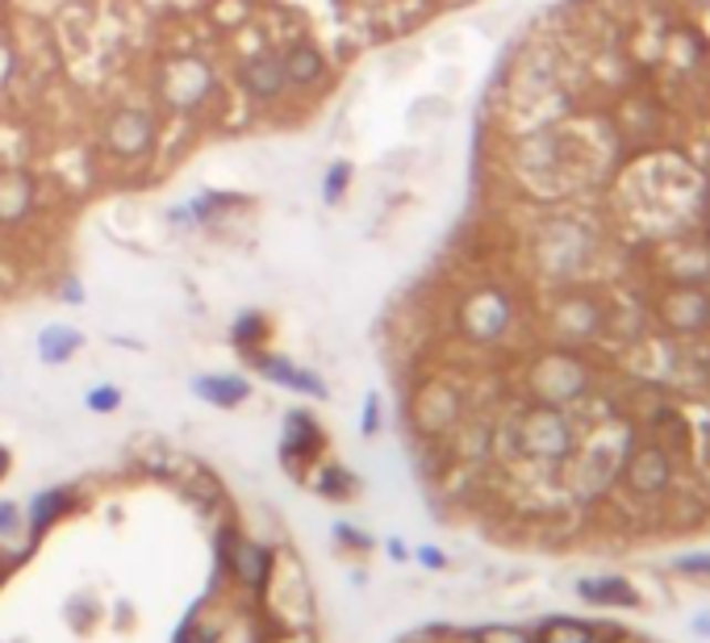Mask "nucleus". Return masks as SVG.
Returning <instances> with one entry per match:
<instances>
[{"label": "nucleus", "mask_w": 710, "mask_h": 643, "mask_svg": "<svg viewBox=\"0 0 710 643\" xmlns=\"http://www.w3.org/2000/svg\"><path fill=\"white\" fill-rule=\"evenodd\" d=\"M610 251H615V234L602 226L598 218H585L573 209L543 213L531 230V239H526L531 267L556 288L594 281L610 260Z\"/></svg>", "instance_id": "f257e3e1"}, {"label": "nucleus", "mask_w": 710, "mask_h": 643, "mask_svg": "<svg viewBox=\"0 0 710 643\" xmlns=\"http://www.w3.org/2000/svg\"><path fill=\"white\" fill-rule=\"evenodd\" d=\"M581 431L577 422L568 418V410H556V405H531L523 414L505 418L502 426H493V447L505 464L514 460H531L540 468H561L568 455L577 452Z\"/></svg>", "instance_id": "f03ea898"}, {"label": "nucleus", "mask_w": 710, "mask_h": 643, "mask_svg": "<svg viewBox=\"0 0 710 643\" xmlns=\"http://www.w3.org/2000/svg\"><path fill=\"white\" fill-rule=\"evenodd\" d=\"M636 439H639V426L631 418L623 414L598 418L589 439H581L577 452L561 464L568 493L581 497V502H594V497L615 489L618 473H623V460L631 455Z\"/></svg>", "instance_id": "7ed1b4c3"}, {"label": "nucleus", "mask_w": 710, "mask_h": 643, "mask_svg": "<svg viewBox=\"0 0 710 643\" xmlns=\"http://www.w3.org/2000/svg\"><path fill=\"white\" fill-rule=\"evenodd\" d=\"M594 389H598V372L581 356V347H552L526 363V393L540 405L568 410L594 398Z\"/></svg>", "instance_id": "20e7f679"}, {"label": "nucleus", "mask_w": 710, "mask_h": 643, "mask_svg": "<svg viewBox=\"0 0 710 643\" xmlns=\"http://www.w3.org/2000/svg\"><path fill=\"white\" fill-rule=\"evenodd\" d=\"M606 314H610V297L594 288V284H561L547 297V335L561 347H589V342L606 339Z\"/></svg>", "instance_id": "39448f33"}, {"label": "nucleus", "mask_w": 710, "mask_h": 643, "mask_svg": "<svg viewBox=\"0 0 710 643\" xmlns=\"http://www.w3.org/2000/svg\"><path fill=\"white\" fill-rule=\"evenodd\" d=\"M519 322V305H514V293L498 281H485L477 288H468L460 305H456V330L464 335L468 342L477 347H493L502 342Z\"/></svg>", "instance_id": "423d86ee"}, {"label": "nucleus", "mask_w": 710, "mask_h": 643, "mask_svg": "<svg viewBox=\"0 0 710 643\" xmlns=\"http://www.w3.org/2000/svg\"><path fill=\"white\" fill-rule=\"evenodd\" d=\"M677 473H681V464H677L674 455L665 452L660 443L639 435L636 447H631V455L623 460L618 489L627 493L636 506H644V510H660V506H665V497L677 489Z\"/></svg>", "instance_id": "0eeeda50"}, {"label": "nucleus", "mask_w": 710, "mask_h": 643, "mask_svg": "<svg viewBox=\"0 0 710 643\" xmlns=\"http://www.w3.org/2000/svg\"><path fill=\"white\" fill-rule=\"evenodd\" d=\"M652 326L674 339L710 335V288L707 284H652L648 288Z\"/></svg>", "instance_id": "6e6552de"}, {"label": "nucleus", "mask_w": 710, "mask_h": 643, "mask_svg": "<svg viewBox=\"0 0 710 643\" xmlns=\"http://www.w3.org/2000/svg\"><path fill=\"white\" fill-rule=\"evenodd\" d=\"M101 143L117 164H147L159 147V117L147 105H117L101 126Z\"/></svg>", "instance_id": "1a4fd4ad"}, {"label": "nucleus", "mask_w": 710, "mask_h": 643, "mask_svg": "<svg viewBox=\"0 0 710 643\" xmlns=\"http://www.w3.org/2000/svg\"><path fill=\"white\" fill-rule=\"evenodd\" d=\"M410 422L418 435H448L464 422V393L443 377H430L414 389Z\"/></svg>", "instance_id": "9d476101"}, {"label": "nucleus", "mask_w": 710, "mask_h": 643, "mask_svg": "<svg viewBox=\"0 0 710 643\" xmlns=\"http://www.w3.org/2000/svg\"><path fill=\"white\" fill-rule=\"evenodd\" d=\"M159 96L176 114H197L213 96V67H209V59L201 55L171 59L168 67H164V76H159Z\"/></svg>", "instance_id": "9b49d317"}, {"label": "nucleus", "mask_w": 710, "mask_h": 643, "mask_svg": "<svg viewBox=\"0 0 710 643\" xmlns=\"http://www.w3.org/2000/svg\"><path fill=\"white\" fill-rule=\"evenodd\" d=\"M636 426H639V435L660 443L665 452L674 455L677 464H693V422L681 414V405H677V401L660 398L648 414L639 418Z\"/></svg>", "instance_id": "f8f14e48"}, {"label": "nucleus", "mask_w": 710, "mask_h": 643, "mask_svg": "<svg viewBox=\"0 0 710 643\" xmlns=\"http://www.w3.org/2000/svg\"><path fill=\"white\" fill-rule=\"evenodd\" d=\"M38 176L21 164H4L0 168V226L18 230L21 222H30L38 209Z\"/></svg>", "instance_id": "ddd939ff"}, {"label": "nucleus", "mask_w": 710, "mask_h": 643, "mask_svg": "<svg viewBox=\"0 0 710 643\" xmlns=\"http://www.w3.org/2000/svg\"><path fill=\"white\" fill-rule=\"evenodd\" d=\"M281 63H284V84H289V88H297V93H314V88H322L326 76H331L322 46L319 42H310V39L289 42V46L281 51Z\"/></svg>", "instance_id": "4468645a"}, {"label": "nucleus", "mask_w": 710, "mask_h": 643, "mask_svg": "<svg viewBox=\"0 0 710 643\" xmlns=\"http://www.w3.org/2000/svg\"><path fill=\"white\" fill-rule=\"evenodd\" d=\"M239 84L251 101H281L289 93L284 84V63H281V51H255V55L243 59L239 67Z\"/></svg>", "instance_id": "2eb2a0df"}, {"label": "nucleus", "mask_w": 710, "mask_h": 643, "mask_svg": "<svg viewBox=\"0 0 710 643\" xmlns=\"http://www.w3.org/2000/svg\"><path fill=\"white\" fill-rule=\"evenodd\" d=\"M251 363L260 368L268 380H281L289 389H301V393H314V398H326V384H322L314 372H301L284 356H263V351H251Z\"/></svg>", "instance_id": "dca6fc26"}, {"label": "nucleus", "mask_w": 710, "mask_h": 643, "mask_svg": "<svg viewBox=\"0 0 710 643\" xmlns=\"http://www.w3.org/2000/svg\"><path fill=\"white\" fill-rule=\"evenodd\" d=\"M293 581H272V586H263V589H272V610L276 614H284V623H305V614H310V589L301 586V568L293 565V572H289Z\"/></svg>", "instance_id": "f3484780"}, {"label": "nucleus", "mask_w": 710, "mask_h": 643, "mask_svg": "<svg viewBox=\"0 0 710 643\" xmlns=\"http://www.w3.org/2000/svg\"><path fill=\"white\" fill-rule=\"evenodd\" d=\"M230 565H234V577L251 589H263L268 586V572H272V556L260 548V544H234L230 548Z\"/></svg>", "instance_id": "a211bd4d"}, {"label": "nucleus", "mask_w": 710, "mask_h": 643, "mask_svg": "<svg viewBox=\"0 0 710 643\" xmlns=\"http://www.w3.org/2000/svg\"><path fill=\"white\" fill-rule=\"evenodd\" d=\"M319 422L310 414H289V435H284V464L289 468H297V460H310V455L319 452Z\"/></svg>", "instance_id": "6ab92c4d"}, {"label": "nucleus", "mask_w": 710, "mask_h": 643, "mask_svg": "<svg viewBox=\"0 0 710 643\" xmlns=\"http://www.w3.org/2000/svg\"><path fill=\"white\" fill-rule=\"evenodd\" d=\"M192 389H197V398L213 401V405H222V410L243 405L247 393H251V384H247L243 377H197L192 380Z\"/></svg>", "instance_id": "aec40b11"}, {"label": "nucleus", "mask_w": 710, "mask_h": 643, "mask_svg": "<svg viewBox=\"0 0 710 643\" xmlns=\"http://www.w3.org/2000/svg\"><path fill=\"white\" fill-rule=\"evenodd\" d=\"M80 330L72 326H42V335H38V356L42 363H63L72 360L75 351H80Z\"/></svg>", "instance_id": "412c9836"}, {"label": "nucleus", "mask_w": 710, "mask_h": 643, "mask_svg": "<svg viewBox=\"0 0 710 643\" xmlns=\"http://www.w3.org/2000/svg\"><path fill=\"white\" fill-rule=\"evenodd\" d=\"M581 598L594 605H636V589L618 577H606V581H581Z\"/></svg>", "instance_id": "4be33fe9"}, {"label": "nucleus", "mask_w": 710, "mask_h": 643, "mask_svg": "<svg viewBox=\"0 0 710 643\" xmlns=\"http://www.w3.org/2000/svg\"><path fill=\"white\" fill-rule=\"evenodd\" d=\"M268 330H272V326H268V314H260V309H243V314L234 318V342L243 347L247 356L260 351V342L268 339Z\"/></svg>", "instance_id": "5701e85b"}, {"label": "nucleus", "mask_w": 710, "mask_h": 643, "mask_svg": "<svg viewBox=\"0 0 710 643\" xmlns=\"http://www.w3.org/2000/svg\"><path fill=\"white\" fill-rule=\"evenodd\" d=\"M352 164L347 159H338V164H331L326 168V176H322V201L326 205H338L343 197H347V189H352Z\"/></svg>", "instance_id": "b1692460"}, {"label": "nucleus", "mask_w": 710, "mask_h": 643, "mask_svg": "<svg viewBox=\"0 0 710 643\" xmlns=\"http://www.w3.org/2000/svg\"><path fill=\"white\" fill-rule=\"evenodd\" d=\"M72 506V489H51V493H42L34 502V530H42V527H51L59 514Z\"/></svg>", "instance_id": "393cba45"}, {"label": "nucleus", "mask_w": 710, "mask_h": 643, "mask_svg": "<svg viewBox=\"0 0 710 643\" xmlns=\"http://www.w3.org/2000/svg\"><path fill=\"white\" fill-rule=\"evenodd\" d=\"M540 643H598V640H594V631H589V626L556 619V623H547L540 631Z\"/></svg>", "instance_id": "a878e982"}, {"label": "nucleus", "mask_w": 710, "mask_h": 643, "mask_svg": "<svg viewBox=\"0 0 710 643\" xmlns=\"http://www.w3.org/2000/svg\"><path fill=\"white\" fill-rule=\"evenodd\" d=\"M84 405H88L93 414H109V410H117V405H122V393H117L113 384H96L93 393L84 398Z\"/></svg>", "instance_id": "bb28decb"}, {"label": "nucleus", "mask_w": 710, "mask_h": 643, "mask_svg": "<svg viewBox=\"0 0 710 643\" xmlns=\"http://www.w3.org/2000/svg\"><path fill=\"white\" fill-rule=\"evenodd\" d=\"M347 485H352V476L343 473V468H322L319 489L326 493V497H347Z\"/></svg>", "instance_id": "cd10ccee"}, {"label": "nucleus", "mask_w": 710, "mask_h": 643, "mask_svg": "<svg viewBox=\"0 0 710 643\" xmlns=\"http://www.w3.org/2000/svg\"><path fill=\"white\" fill-rule=\"evenodd\" d=\"M477 643H531V635L519 631V626H485L477 635Z\"/></svg>", "instance_id": "c85d7f7f"}, {"label": "nucleus", "mask_w": 710, "mask_h": 643, "mask_svg": "<svg viewBox=\"0 0 710 643\" xmlns=\"http://www.w3.org/2000/svg\"><path fill=\"white\" fill-rule=\"evenodd\" d=\"M681 572H693V577H710V556H690V560H677Z\"/></svg>", "instance_id": "c756f323"}, {"label": "nucleus", "mask_w": 710, "mask_h": 643, "mask_svg": "<svg viewBox=\"0 0 710 643\" xmlns=\"http://www.w3.org/2000/svg\"><path fill=\"white\" fill-rule=\"evenodd\" d=\"M698 468H702V481L710 489V426L702 431V447H698Z\"/></svg>", "instance_id": "7c9ffc66"}, {"label": "nucleus", "mask_w": 710, "mask_h": 643, "mask_svg": "<svg viewBox=\"0 0 710 643\" xmlns=\"http://www.w3.org/2000/svg\"><path fill=\"white\" fill-rule=\"evenodd\" d=\"M13 527H18V510L9 502H0V535H9Z\"/></svg>", "instance_id": "2f4dec72"}, {"label": "nucleus", "mask_w": 710, "mask_h": 643, "mask_svg": "<svg viewBox=\"0 0 710 643\" xmlns=\"http://www.w3.org/2000/svg\"><path fill=\"white\" fill-rule=\"evenodd\" d=\"M376 422H380V418H376V398H368V405H364V435H373Z\"/></svg>", "instance_id": "473e14b6"}, {"label": "nucleus", "mask_w": 710, "mask_h": 643, "mask_svg": "<svg viewBox=\"0 0 710 643\" xmlns=\"http://www.w3.org/2000/svg\"><path fill=\"white\" fill-rule=\"evenodd\" d=\"M422 565L439 568V565H443V556H439V551H435V548H422Z\"/></svg>", "instance_id": "72a5a7b5"}, {"label": "nucleus", "mask_w": 710, "mask_h": 643, "mask_svg": "<svg viewBox=\"0 0 710 643\" xmlns=\"http://www.w3.org/2000/svg\"><path fill=\"white\" fill-rule=\"evenodd\" d=\"M686 13H698V9H710V0H677Z\"/></svg>", "instance_id": "f704fd0d"}, {"label": "nucleus", "mask_w": 710, "mask_h": 643, "mask_svg": "<svg viewBox=\"0 0 710 643\" xmlns=\"http://www.w3.org/2000/svg\"><path fill=\"white\" fill-rule=\"evenodd\" d=\"M693 631H698V635H710V614H702V619H693Z\"/></svg>", "instance_id": "c9c22d12"}, {"label": "nucleus", "mask_w": 710, "mask_h": 643, "mask_svg": "<svg viewBox=\"0 0 710 643\" xmlns=\"http://www.w3.org/2000/svg\"><path fill=\"white\" fill-rule=\"evenodd\" d=\"M9 464H13V460H9V452H4V447H0V481H4V476H9Z\"/></svg>", "instance_id": "e433bc0d"}, {"label": "nucleus", "mask_w": 710, "mask_h": 643, "mask_svg": "<svg viewBox=\"0 0 710 643\" xmlns=\"http://www.w3.org/2000/svg\"><path fill=\"white\" fill-rule=\"evenodd\" d=\"M284 643H310V640H305V635H293V640H284Z\"/></svg>", "instance_id": "4c0bfd02"}]
</instances>
